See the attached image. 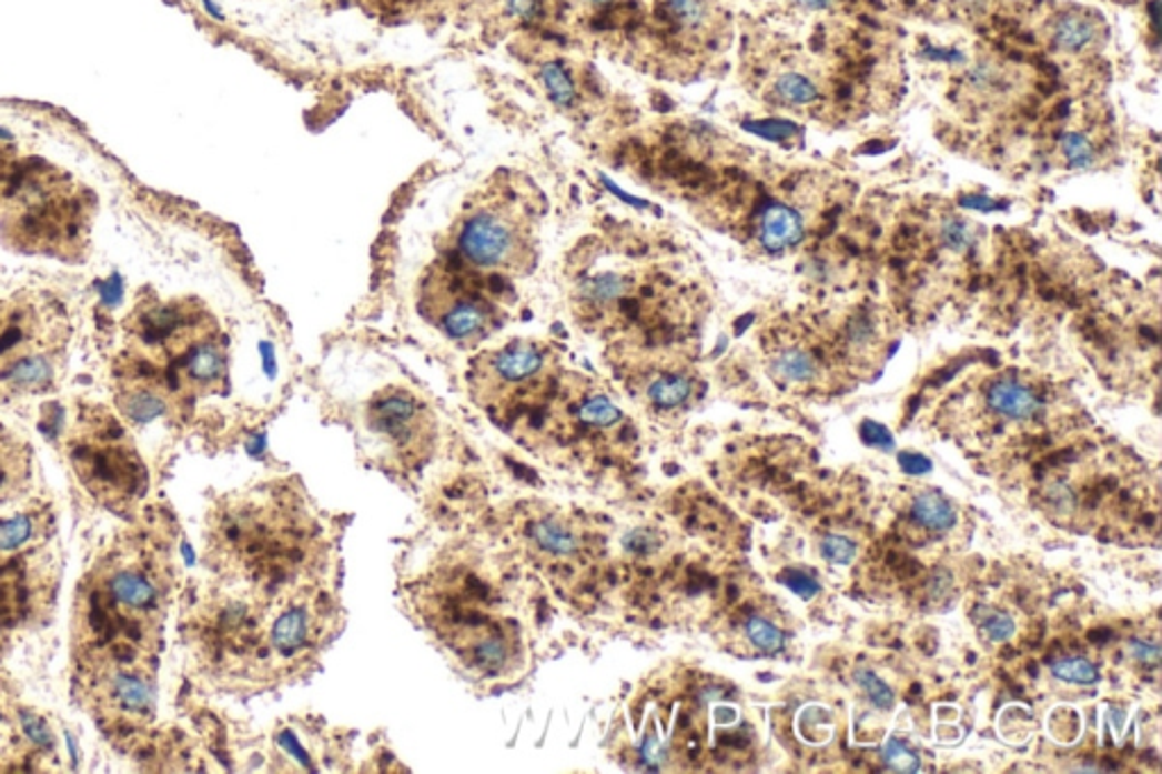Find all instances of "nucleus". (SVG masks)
Listing matches in <instances>:
<instances>
[{"instance_id": "1", "label": "nucleus", "mask_w": 1162, "mask_h": 774, "mask_svg": "<svg viewBox=\"0 0 1162 774\" xmlns=\"http://www.w3.org/2000/svg\"><path fill=\"white\" fill-rule=\"evenodd\" d=\"M552 373L549 352L536 343L516 341L507 348L484 354L475 366V389H482L484 402L527 400L543 389Z\"/></svg>"}, {"instance_id": "2", "label": "nucleus", "mask_w": 1162, "mask_h": 774, "mask_svg": "<svg viewBox=\"0 0 1162 774\" xmlns=\"http://www.w3.org/2000/svg\"><path fill=\"white\" fill-rule=\"evenodd\" d=\"M457 252L477 269L518 271L529 260V243L516 219L482 208L459 225Z\"/></svg>"}, {"instance_id": "3", "label": "nucleus", "mask_w": 1162, "mask_h": 774, "mask_svg": "<svg viewBox=\"0 0 1162 774\" xmlns=\"http://www.w3.org/2000/svg\"><path fill=\"white\" fill-rule=\"evenodd\" d=\"M366 421L371 432L391 448V454L410 466L427 454L434 439V423L425 404L402 389L380 391L368 404Z\"/></svg>"}, {"instance_id": "4", "label": "nucleus", "mask_w": 1162, "mask_h": 774, "mask_svg": "<svg viewBox=\"0 0 1162 774\" xmlns=\"http://www.w3.org/2000/svg\"><path fill=\"white\" fill-rule=\"evenodd\" d=\"M427 298L430 319L454 341L473 343L495 325V309L466 278L445 271V275L432 280Z\"/></svg>"}, {"instance_id": "5", "label": "nucleus", "mask_w": 1162, "mask_h": 774, "mask_svg": "<svg viewBox=\"0 0 1162 774\" xmlns=\"http://www.w3.org/2000/svg\"><path fill=\"white\" fill-rule=\"evenodd\" d=\"M62 371L58 348L28 350L0 359V400L53 389Z\"/></svg>"}, {"instance_id": "6", "label": "nucleus", "mask_w": 1162, "mask_h": 774, "mask_svg": "<svg viewBox=\"0 0 1162 774\" xmlns=\"http://www.w3.org/2000/svg\"><path fill=\"white\" fill-rule=\"evenodd\" d=\"M100 691H103V704L114 717L143 720L155 706L153 686L137 670H110Z\"/></svg>"}, {"instance_id": "7", "label": "nucleus", "mask_w": 1162, "mask_h": 774, "mask_svg": "<svg viewBox=\"0 0 1162 774\" xmlns=\"http://www.w3.org/2000/svg\"><path fill=\"white\" fill-rule=\"evenodd\" d=\"M225 375L223 348L212 341H198L182 364V378L189 386L210 389L216 386Z\"/></svg>"}, {"instance_id": "8", "label": "nucleus", "mask_w": 1162, "mask_h": 774, "mask_svg": "<svg viewBox=\"0 0 1162 774\" xmlns=\"http://www.w3.org/2000/svg\"><path fill=\"white\" fill-rule=\"evenodd\" d=\"M801 217L788 204H770L761 219V243L770 252H781L801 239Z\"/></svg>"}, {"instance_id": "9", "label": "nucleus", "mask_w": 1162, "mask_h": 774, "mask_svg": "<svg viewBox=\"0 0 1162 774\" xmlns=\"http://www.w3.org/2000/svg\"><path fill=\"white\" fill-rule=\"evenodd\" d=\"M988 402L997 414L1016 421L1031 419L1040 411V400L1024 384L1013 380L994 382L988 391Z\"/></svg>"}, {"instance_id": "10", "label": "nucleus", "mask_w": 1162, "mask_h": 774, "mask_svg": "<svg viewBox=\"0 0 1162 774\" xmlns=\"http://www.w3.org/2000/svg\"><path fill=\"white\" fill-rule=\"evenodd\" d=\"M312 639V625H310V615L302 611L300 606H293L289 611H284L277 621L273 623V630H271V641L275 645V650L280 654H295L297 650H302L307 645V641Z\"/></svg>"}, {"instance_id": "11", "label": "nucleus", "mask_w": 1162, "mask_h": 774, "mask_svg": "<svg viewBox=\"0 0 1162 774\" xmlns=\"http://www.w3.org/2000/svg\"><path fill=\"white\" fill-rule=\"evenodd\" d=\"M913 519L929 530L944 532L956 525V509L942 493L922 491L913 500Z\"/></svg>"}, {"instance_id": "12", "label": "nucleus", "mask_w": 1162, "mask_h": 774, "mask_svg": "<svg viewBox=\"0 0 1162 774\" xmlns=\"http://www.w3.org/2000/svg\"><path fill=\"white\" fill-rule=\"evenodd\" d=\"M119 406L123 416L134 423H150L166 411V400L153 386H134L121 395Z\"/></svg>"}, {"instance_id": "13", "label": "nucleus", "mask_w": 1162, "mask_h": 774, "mask_svg": "<svg viewBox=\"0 0 1162 774\" xmlns=\"http://www.w3.org/2000/svg\"><path fill=\"white\" fill-rule=\"evenodd\" d=\"M1053 37H1055V43L1060 48L1083 50L1094 39V26L1090 23L1088 17H1083L1079 12H1065L1063 17H1058L1055 28H1053Z\"/></svg>"}, {"instance_id": "14", "label": "nucleus", "mask_w": 1162, "mask_h": 774, "mask_svg": "<svg viewBox=\"0 0 1162 774\" xmlns=\"http://www.w3.org/2000/svg\"><path fill=\"white\" fill-rule=\"evenodd\" d=\"M577 421L586 430L599 432V430L616 428L623 421V414H620L618 406L614 402H609L602 395H593V398H584L577 404Z\"/></svg>"}, {"instance_id": "15", "label": "nucleus", "mask_w": 1162, "mask_h": 774, "mask_svg": "<svg viewBox=\"0 0 1162 774\" xmlns=\"http://www.w3.org/2000/svg\"><path fill=\"white\" fill-rule=\"evenodd\" d=\"M775 93L788 105H811L818 100V87L801 73H784L775 82Z\"/></svg>"}, {"instance_id": "16", "label": "nucleus", "mask_w": 1162, "mask_h": 774, "mask_svg": "<svg viewBox=\"0 0 1162 774\" xmlns=\"http://www.w3.org/2000/svg\"><path fill=\"white\" fill-rule=\"evenodd\" d=\"M540 80H543V87L547 89L549 98L557 102V105L566 108V105H573L575 100V82L570 78V73L564 69V64L559 62H549L540 69Z\"/></svg>"}, {"instance_id": "17", "label": "nucleus", "mask_w": 1162, "mask_h": 774, "mask_svg": "<svg viewBox=\"0 0 1162 774\" xmlns=\"http://www.w3.org/2000/svg\"><path fill=\"white\" fill-rule=\"evenodd\" d=\"M775 371L784 378V380H790V382H808L814 380L816 373H818V366H816V359L804 352V350H786L777 361H775Z\"/></svg>"}, {"instance_id": "18", "label": "nucleus", "mask_w": 1162, "mask_h": 774, "mask_svg": "<svg viewBox=\"0 0 1162 774\" xmlns=\"http://www.w3.org/2000/svg\"><path fill=\"white\" fill-rule=\"evenodd\" d=\"M690 391H693V384H690L688 378L666 375V378H659L649 386V400L654 404L664 406V409H670V406H677V404L686 402Z\"/></svg>"}, {"instance_id": "19", "label": "nucleus", "mask_w": 1162, "mask_h": 774, "mask_svg": "<svg viewBox=\"0 0 1162 774\" xmlns=\"http://www.w3.org/2000/svg\"><path fill=\"white\" fill-rule=\"evenodd\" d=\"M34 536L32 515H12V519L0 521V552H12L23 547Z\"/></svg>"}, {"instance_id": "20", "label": "nucleus", "mask_w": 1162, "mask_h": 774, "mask_svg": "<svg viewBox=\"0 0 1162 774\" xmlns=\"http://www.w3.org/2000/svg\"><path fill=\"white\" fill-rule=\"evenodd\" d=\"M745 632H747V639L751 641V645L756 650L768 652V654H775V652L784 650V643H786L784 634L761 615L749 617L747 625H745Z\"/></svg>"}, {"instance_id": "21", "label": "nucleus", "mask_w": 1162, "mask_h": 774, "mask_svg": "<svg viewBox=\"0 0 1162 774\" xmlns=\"http://www.w3.org/2000/svg\"><path fill=\"white\" fill-rule=\"evenodd\" d=\"M1051 673L1053 677L1063 680L1068 684H1079V686H1090V684H1097L1099 680V673L1094 663H1090L1088 659H1060L1051 665Z\"/></svg>"}, {"instance_id": "22", "label": "nucleus", "mask_w": 1162, "mask_h": 774, "mask_svg": "<svg viewBox=\"0 0 1162 774\" xmlns=\"http://www.w3.org/2000/svg\"><path fill=\"white\" fill-rule=\"evenodd\" d=\"M853 680H856L858 686L863 688V693L868 695V700H870L877 708L888 711V708L895 706V695H892L890 686H888L881 677H877L875 673H870V670H858V673L853 675Z\"/></svg>"}, {"instance_id": "23", "label": "nucleus", "mask_w": 1162, "mask_h": 774, "mask_svg": "<svg viewBox=\"0 0 1162 774\" xmlns=\"http://www.w3.org/2000/svg\"><path fill=\"white\" fill-rule=\"evenodd\" d=\"M881 754H883V763H886L890 770H895V772L913 774V772L920 770V756H918L913 750H908V747H906L901 741H897V738L886 741Z\"/></svg>"}, {"instance_id": "24", "label": "nucleus", "mask_w": 1162, "mask_h": 774, "mask_svg": "<svg viewBox=\"0 0 1162 774\" xmlns=\"http://www.w3.org/2000/svg\"><path fill=\"white\" fill-rule=\"evenodd\" d=\"M536 539L543 547L552 552H573L577 545V539L573 532L566 530V525L559 523H543L536 527Z\"/></svg>"}, {"instance_id": "25", "label": "nucleus", "mask_w": 1162, "mask_h": 774, "mask_svg": "<svg viewBox=\"0 0 1162 774\" xmlns=\"http://www.w3.org/2000/svg\"><path fill=\"white\" fill-rule=\"evenodd\" d=\"M1060 150H1063L1068 164L1074 167V169H1085L1092 162V158H1094L1092 145L1088 143V139L1081 137V134H1074V132H1068L1063 139H1060Z\"/></svg>"}, {"instance_id": "26", "label": "nucleus", "mask_w": 1162, "mask_h": 774, "mask_svg": "<svg viewBox=\"0 0 1162 774\" xmlns=\"http://www.w3.org/2000/svg\"><path fill=\"white\" fill-rule=\"evenodd\" d=\"M820 552H822V556H825L829 563L847 565V563H851L853 556H856V545H853V541H849L847 536L831 534V536L822 539Z\"/></svg>"}, {"instance_id": "27", "label": "nucleus", "mask_w": 1162, "mask_h": 774, "mask_svg": "<svg viewBox=\"0 0 1162 774\" xmlns=\"http://www.w3.org/2000/svg\"><path fill=\"white\" fill-rule=\"evenodd\" d=\"M745 128L754 134H759L764 139H770V141H784L788 137H795L799 132V128L790 121H777V119H770V121H754V123H745Z\"/></svg>"}, {"instance_id": "28", "label": "nucleus", "mask_w": 1162, "mask_h": 774, "mask_svg": "<svg viewBox=\"0 0 1162 774\" xmlns=\"http://www.w3.org/2000/svg\"><path fill=\"white\" fill-rule=\"evenodd\" d=\"M779 580H781V584H786L801 600H811V597H816L820 593L818 582H814L811 577L799 573V571H784Z\"/></svg>"}, {"instance_id": "29", "label": "nucleus", "mask_w": 1162, "mask_h": 774, "mask_svg": "<svg viewBox=\"0 0 1162 774\" xmlns=\"http://www.w3.org/2000/svg\"><path fill=\"white\" fill-rule=\"evenodd\" d=\"M861 436H863V441H866L868 445H872V448H879V450H886V452L895 448V439H892L890 430L883 428L881 423L866 421V423L861 425Z\"/></svg>"}, {"instance_id": "30", "label": "nucleus", "mask_w": 1162, "mask_h": 774, "mask_svg": "<svg viewBox=\"0 0 1162 774\" xmlns=\"http://www.w3.org/2000/svg\"><path fill=\"white\" fill-rule=\"evenodd\" d=\"M942 237L951 250H968L972 245V234L968 225L961 221H947L942 228Z\"/></svg>"}, {"instance_id": "31", "label": "nucleus", "mask_w": 1162, "mask_h": 774, "mask_svg": "<svg viewBox=\"0 0 1162 774\" xmlns=\"http://www.w3.org/2000/svg\"><path fill=\"white\" fill-rule=\"evenodd\" d=\"M983 630L988 632V636L992 641H1008L1010 636L1016 634V623H1013V617L1006 615V613H994L990 621H986Z\"/></svg>"}, {"instance_id": "32", "label": "nucleus", "mask_w": 1162, "mask_h": 774, "mask_svg": "<svg viewBox=\"0 0 1162 774\" xmlns=\"http://www.w3.org/2000/svg\"><path fill=\"white\" fill-rule=\"evenodd\" d=\"M899 466L908 475H927V473L933 471L931 459H927L924 454H918V452H901L899 454Z\"/></svg>"}, {"instance_id": "33", "label": "nucleus", "mask_w": 1162, "mask_h": 774, "mask_svg": "<svg viewBox=\"0 0 1162 774\" xmlns=\"http://www.w3.org/2000/svg\"><path fill=\"white\" fill-rule=\"evenodd\" d=\"M1131 652L1138 661L1142 663H1149V665H1155L1160 661V647L1153 645V643H1146V641H1131Z\"/></svg>"}, {"instance_id": "34", "label": "nucleus", "mask_w": 1162, "mask_h": 774, "mask_svg": "<svg viewBox=\"0 0 1162 774\" xmlns=\"http://www.w3.org/2000/svg\"><path fill=\"white\" fill-rule=\"evenodd\" d=\"M504 8L512 17L532 19L538 12V0H504Z\"/></svg>"}, {"instance_id": "35", "label": "nucleus", "mask_w": 1162, "mask_h": 774, "mask_svg": "<svg viewBox=\"0 0 1162 774\" xmlns=\"http://www.w3.org/2000/svg\"><path fill=\"white\" fill-rule=\"evenodd\" d=\"M963 204H966V208H974V210H986V212L999 210V202H994V200H988V198H977V195L963 198Z\"/></svg>"}, {"instance_id": "36", "label": "nucleus", "mask_w": 1162, "mask_h": 774, "mask_svg": "<svg viewBox=\"0 0 1162 774\" xmlns=\"http://www.w3.org/2000/svg\"><path fill=\"white\" fill-rule=\"evenodd\" d=\"M797 3L808 8V10H822V8H827L831 3V0H797Z\"/></svg>"}, {"instance_id": "37", "label": "nucleus", "mask_w": 1162, "mask_h": 774, "mask_svg": "<svg viewBox=\"0 0 1162 774\" xmlns=\"http://www.w3.org/2000/svg\"><path fill=\"white\" fill-rule=\"evenodd\" d=\"M336 3H341V6H347V3H355V0H336Z\"/></svg>"}]
</instances>
